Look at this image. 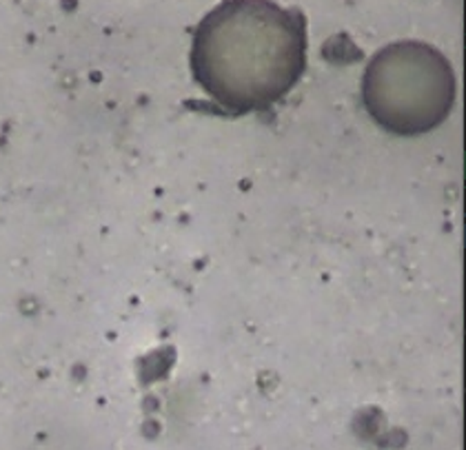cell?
<instances>
[{
	"label": "cell",
	"mask_w": 466,
	"mask_h": 450,
	"mask_svg": "<svg viewBox=\"0 0 466 450\" xmlns=\"http://www.w3.org/2000/svg\"><path fill=\"white\" fill-rule=\"evenodd\" d=\"M307 65V23L271 0H225L198 25L191 69L202 89L233 114L271 107Z\"/></svg>",
	"instance_id": "obj_1"
},
{
	"label": "cell",
	"mask_w": 466,
	"mask_h": 450,
	"mask_svg": "<svg viewBox=\"0 0 466 450\" xmlns=\"http://www.w3.org/2000/svg\"><path fill=\"white\" fill-rule=\"evenodd\" d=\"M453 67L435 47L424 43H393L369 63L362 95L378 125L400 135L435 129L455 103Z\"/></svg>",
	"instance_id": "obj_2"
}]
</instances>
